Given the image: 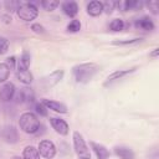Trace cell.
Wrapping results in <instances>:
<instances>
[{
  "mask_svg": "<svg viewBox=\"0 0 159 159\" xmlns=\"http://www.w3.org/2000/svg\"><path fill=\"white\" fill-rule=\"evenodd\" d=\"M98 70H99V66L97 63L87 62V63L76 65L72 68V73H73V77L76 80V82L87 83L94 77V75L98 72Z\"/></svg>",
  "mask_w": 159,
  "mask_h": 159,
  "instance_id": "1",
  "label": "cell"
},
{
  "mask_svg": "<svg viewBox=\"0 0 159 159\" xmlns=\"http://www.w3.org/2000/svg\"><path fill=\"white\" fill-rule=\"evenodd\" d=\"M19 125H20V129L22 132H25L27 134H36L41 127V123H40V119L36 117L35 113L26 112V113H22L20 116Z\"/></svg>",
  "mask_w": 159,
  "mask_h": 159,
  "instance_id": "2",
  "label": "cell"
},
{
  "mask_svg": "<svg viewBox=\"0 0 159 159\" xmlns=\"http://www.w3.org/2000/svg\"><path fill=\"white\" fill-rule=\"evenodd\" d=\"M16 12L17 16L24 21H31L39 15V10L34 2H22Z\"/></svg>",
  "mask_w": 159,
  "mask_h": 159,
  "instance_id": "3",
  "label": "cell"
},
{
  "mask_svg": "<svg viewBox=\"0 0 159 159\" xmlns=\"http://www.w3.org/2000/svg\"><path fill=\"white\" fill-rule=\"evenodd\" d=\"M35 101V93L30 87H22L16 93V103L20 104H32Z\"/></svg>",
  "mask_w": 159,
  "mask_h": 159,
  "instance_id": "4",
  "label": "cell"
},
{
  "mask_svg": "<svg viewBox=\"0 0 159 159\" xmlns=\"http://www.w3.org/2000/svg\"><path fill=\"white\" fill-rule=\"evenodd\" d=\"M1 135H2V139L10 144H15L19 140V132H17L16 127L12 124L5 125L1 130Z\"/></svg>",
  "mask_w": 159,
  "mask_h": 159,
  "instance_id": "5",
  "label": "cell"
},
{
  "mask_svg": "<svg viewBox=\"0 0 159 159\" xmlns=\"http://www.w3.org/2000/svg\"><path fill=\"white\" fill-rule=\"evenodd\" d=\"M39 153L46 159H52L56 154V147L51 140H42L39 144Z\"/></svg>",
  "mask_w": 159,
  "mask_h": 159,
  "instance_id": "6",
  "label": "cell"
},
{
  "mask_svg": "<svg viewBox=\"0 0 159 159\" xmlns=\"http://www.w3.org/2000/svg\"><path fill=\"white\" fill-rule=\"evenodd\" d=\"M63 75H65V73H63L62 70H56V71H53L52 73L45 76V77L41 80V84H42L45 88H50V87L57 84V83L62 80Z\"/></svg>",
  "mask_w": 159,
  "mask_h": 159,
  "instance_id": "7",
  "label": "cell"
},
{
  "mask_svg": "<svg viewBox=\"0 0 159 159\" xmlns=\"http://www.w3.org/2000/svg\"><path fill=\"white\" fill-rule=\"evenodd\" d=\"M72 138H73V147H75L76 153L80 155H88V148H87V144L83 137L78 132H75Z\"/></svg>",
  "mask_w": 159,
  "mask_h": 159,
  "instance_id": "8",
  "label": "cell"
},
{
  "mask_svg": "<svg viewBox=\"0 0 159 159\" xmlns=\"http://www.w3.org/2000/svg\"><path fill=\"white\" fill-rule=\"evenodd\" d=\"M15 96V84L11 82H6L0 87V101L9 102Z\"/></svg>",
  "mask_w": 159,
  "mask_h": 159,
  "instance_id": "9",
  "label": "cell"
},
{
  "mask_svg": "<svg viewBox=\"0 0 159 159\" xmlns=\"http://www.w3.org/2000/svg\"><path fill=\"white\" fill-rule=\"evenodd\" d=\"M137 70V67H132V68H128V70H118V71H114L113 73H111L108 77H107V81L104 83V86H108L109 83L114 82V81H118V80H122L123 77L130 75L132 72H134Z\"/></svg>",
  "mask_w": 159,
  "mask_h": 159,
  "instance_id": "10",
  "label": "cell"
},
{
  "mask_svg": "<svg viewBox=\"0 0 159 159\" xmlns=\"http://www.w3.org/2000/svg\"><path fill=\"white\" fill-rule=\"evenodd\" d=\"M50 123H51V125H52V128L57 132V133H60V134H62V135H66L67 133H68V124L63 120V119H61V118H50Z\"/></svg>",
  "mask_w": 159,
  "mask_h": 159,
  "instance_id": "11",
  "label": "cell"
},
{
  "mask_svg": "<svg viewBox=\"0 0 159 159\" xmlns=\"http://www.w3.org/2000/svg\"><path fill=\"white\" fill-rule=\"evenodd\" d=\"M89 144H91L92 150L94 152L97 159H108L109 158L111 153L103 144H99V143H96V142H91Z\"/></svg>",
  "mask_w": 159,
  "mask_h": 159,
  "instance_id": "12",
  "label": "cell"
},
{
  "mask_svg": "<svg viewBox=\"0 0 159 159\" xmlns=\"http://www.w3.org/2000/svg\"><path fill=\"white\" fill-rule=\"evenodd\" d=\"M42 104L47 109H52L57 113H67V107L57 101H51V99H42Z\"/></svg>",
  "mask_w": 159,
  "mask_h": 159,
  "instance_id": "13",
  "label": "cell"
},
{
  "mask_svg": "<svg viewBox=\"0 0 159 159\" xmlns=\"http://www.w3.org/2000/svg\"><path fill=\"white\" fill-rule=\"evenodd\" d=\"M134 25H135V27H138L140 30H144V31L154 30V22H153V20L149 16H142V17L137 19Z\"/></svg>",
  "mask_w": 159,
  "mask_h": 159,
  "instance_id": "14",
  "label": "cell"
},
{
  "mask_svg": "<svg viewBox=\"0 0 159 159\" xmlns=\"http://www.w3.org/2000/svg\"><path fill=\"white\" fill-rule=\"evenodd\" d=\"M30 63H31V56H30V53H29L27 51H24L22 55L20 56V58L16 60V67H17V71L29 70Z\"/></svg>",
  "mask_w": 159,
  "mask_h": 159,
  "instance_id": "15",
  "label": "cell"
},
{
  "mask_svg": "<svg viewBox=\"0 0 159 159\" xmlns=\"http://www.w3.org/2000/svg\"><path fill=\"white\" fill-rule=\"evenodd\" d=\"M114 154L120 159H134V153L128 147H123V145L114 147Z\"/></svg>",
  "mask_w": 159,
  "mask_h": 159,
  "instance_id": "16",
  "label": "cell"
},
{
  "mask_svg": "<svg viewBox=\"0 0 159 159\" xmlns=\"http://www.w3.org/2000/svg\"><path fill=\"white\" fill-rule=\"evenodd\" d=\"M61 7H62L63 14H66L70 17L76 16L78 12V5L75 1H65V2H62Z\"/></svg>",
  "mask_w": 159,
  "mask_h": 159,
  "instance_id": "17",
  "label": "cell"
},
{
  "mask_svg": "<svg viewBox=\"0 0 159 159\" xmlns=\"http://www.w3.org/2000/svg\"><path fill=\"white\" fill-rule=\"evenodd\" d=\"M103 11V5L101 1H89L87 4V12L91 16H98Z\"/></svg>",
  "mask_w": 159,
  "mask_h": 159,
  "instance_id": "18",
  "label": "cell"
},
{
  "mask_svg": "<svg viewBox=\"0 0 159 159\" xmlns=\"http://www.w3.org/2000/svg\"><path fill=\"white\" fill-rule=\"evenodd\" d=\"M22 158L24 159H40V153L35 147L27 145L22 152Z\"/></svg>",
  "mask_w": 159,
  "mask_h": 159,
  "instance_id": "19",
  "label": "cell"
},
{
  "mask_svg": "<svg viewBox=\"0 0 159 159\" xmlns=\"http://www.w3.org/2000/svg\"><path fill=\"white\" fill-rule=\"evenodd\" d=\"M16 78H17L20 82H22V83H25V84H29V83L32 82L34 76H32V73H31L29 70H24V71H17V72H16Z\"/></svg>",
  "mask_w": 159,
  "mask_h": 159,
  "instance_id": "20",
  "label": "cell"
},
{
  "mask_svg": "<svg viewBox=\"0 0 159 159\" xmlns=\"http://www.w3.org/2000/svg\"><path fill=\"white\" fill-rule=\"evenodd\" d=\"M10 75V68L7 67L6 63H0V83L5 82L9 78Z\"/></svg>",
  "mask_w": 159,
  "mask_h": 159,
  "instance_id": "21",
  "label": "cell"
},
{
  "mask_svg": "<svg viewBox=\"0 0 159 159\" xmlns=\"http://www.w3.org/2000/svg\"><path fill=\"white\" fill-rule=\"evenodd\" d=\"M123 27H124V22H123V20H120V19H114V20H112L111 24H109V29H111L112 31H122Z\"/></svg>",
  "mask_w": 159,
  "mask_h": 159,
  "instance_id": "22",
  "label": "cell"
},
{
  "mask_svg": "<svg viewBox=\"0 0 159 159\" xmlns=\"http://www.w3.org/2000/svg\"><path fill=\"white\" fill-rule=\"evenodd\" d=\"M40 4H41V6H42L45 10H47V11H52L53 9H56V7L60 5L58 1H52V0H43V1H41Z\"/></svg>",
  "mask_w": 159,
  "mask_h": 159,
  "instance_id": "23",
  "label": "cell"
},
{
  "mask_svg": "<svg viewBox=\"0 0 159 159\" xmlns=\"http://www.w3.org/2000/svg\"><path fill=\"white\" fill-rule=\"evenodd\" d=\"M21 4H22L21 1H5L4 5H5V7H6L10 12H12V11H17Z\"/></svg>",
  "mask_w": 159,
  "mask_h": 159,
  "instance_id": "24",
  "label": "cell"
},
{
  "mask_svg": "<svg viewBox=\"0 0 159 159\" xmlns=\"http://www.w3.org/2000/svg\"><path fill=\"white\" fill-rule=\"evenodd\" d=\"M67 30L71 32H77L81 30V22L78 20H72L68 25H67Z\"/></svg>",
  "mask_w": 159,
  "mask_h": 159,
  "instance_id": "25",
  "label": "cell"
},
{
  "mask_svg": "<svg viewBox=\"0 0 159 159\" xmlns=\"http://www.w3.org/2000/svg\"><path fill=\"white\" fill-rule=\"evenodd\" d=\"M140 41H142V39L137 37V39H130V40H116V41H113V43L114 45H133V43H138Z\"/></svg>",
  "mask_w": 159,
  "mask_h": 159,
  "instance_id": "26",
  "label": "cell"
},
{
  "mask_svg": "<svg viewBox=\"0 0 159 159\" xmlns=\"http://www.w3.org/2000/svg\"><path fill=\"white\" fill-rule=\"evenodd\" d=\"M9 48V40L4 36H0V55L5 53Z\"/></svg>",
  "mask_w": 159,
  "mask_h": 159,
  "instance_id": "27",
  "label": "cell"
},
{
  "mask_svg": "<svg viewBox=\"0 0 159 159\" xmlns=\"http://www.w3.org/2000/svg\"><path fill=\"white\" fill-rule=\"evenodd\" d=\"M102 5H103V11L107 14H111L116 6V2L114 1H104V2H102Z\"/></svg>",
  "mask_w": 159,
  "mask_h": 159,
  "instance_id": "28",
  "label": "cell"
},
{
  "mask_svg": "<svg viewBox=\"0 0 159 159\" xmlns=\"http://www.w3.org/2000/svg\"><path fill=\"white\" fill-rule=\"evenodd\" d=\"M35 111H36L40 116H43V117H45V116H47V108L42 104V102H41V103H36V104H35Z\"/></svg>",
  "mask_w": 159,
  "mask_h": 159,
  "instance_id": "29",
  "label": "cell"
},
{
  "mask_svg": "<svg viewBox=\"0 0 159 159\" xmlns=\"http://www.w3.org/2000/svg\"><path fill=\"white\" fill-rule=\"evenodd\" d=\"M147 6L149 7V10L153 12V14H158L159 12V4L157 2V1H149V2H147Z\"/></svg>",
  "mask_w": 159,
  "mask_h": 159,
  "instance_id": "30",
  "label": "cell"
},
{
  "mask_svg": "<svg viewBox=\"0 0 159 159\" xmlns=\"http://www.w3.org/2000/svg\"><path fill=\"white\" fill-rule=\"evenodd\" d=\"M118 7H119V10H122V11H128V10H130V1H119V2H117L116 4Z\"/></svg>",
  "mask_w": 159,
  "mask_h": 159,
  "instance_id": "31",
  "label": "cell"
},
{
  "mask_svg": "<svg viewBox=\"0 0 159 159\" xmlns=\"http://www.w3.org/2000/svg\"><path fill=\"white\" fill-rule=\"evenodd\" d=\"M143 2L142 1H130V10H140L143 7Z\"/></svg>",
  "mask_w": 159,
  "mask_h": 159,
  "instance_id": "32",
  "label": "cell"
},
{
  "mask_svg": "<svg viewBox=\"0 0 159 159\" xmlns=\"http://www.w3.org/2000/svg\"><path fill=\"white\" fill-rule=\"evenodd\" d=\"M31 29H32L35 32H37V34H43V32H45L43 26H42V25H40V24H34V25L31 26Z\"/></svg>",
  "mask_w": 159,
  "mask_h": 159,
  "instance_id": "33",
  "label": "cell"
},
{
  "mask_svg": "<svg viewBox=\"0 0 159 159\" xmlns=\"http://www.w3.org/2000/svg\"><path fill=\"white\" fill-rule=\"evenodd\" d=\"M6 65H7L9 68H14V67H16V58H15L14 56L9 57V58L6 60Z\"/></svg>",
  "mask_w": 159,
  "mask_h": 159,
  "instance_id": "34",
  "label": "cell"
},
{
  "mask_svg": "<svg viewBox=\"0 0 159 159\" xmlns=\"http://www.w3.org/2000/svg\"><path fill=\"white\" fill-rule=\"evenodd\" d=\"M1 19H2V21H4L5 24H10V22H11V17L7 16V15H2Z\"/></svg>",
  "mask_w": 159,
  "mask_h": 159,
  "instance_id": "35",
  "label": "cell"
},
{
  "mask_svg": "<svg viewBox=\"0 0 159 159\" xmlns=\"http://www.w3.org/2000/svg\"><path fill=\"white\" fill-rule=\"evenodd\" d=\"M158 53H159V48H154V50L149 53V56H150V57H157V56H158Z\"/></svg>",
  "mask_w": 159,
  "mask_h": 159,
  "instance_id": "36",
  "label": "cell"
},
{
  "mask_svg": "<svg viewBox=\"0 0 159 159\" xmlns=\"http://www.w3.org/2000/svg\"><path fill=\"white\" fill-rule=\"evenodd\" d=\"M12 159H24L22 157H19V155H15V157H12Z\"/></svg>",
  "mask_w": 159,
  "mask_h": 159,
  "instance_id": "37",
  "label": "cell"
},
{
  "mask_svg": "<svg viewBox=\"0 0 159 159\" xmlns=\"http://www.w3.org/2000/svg\"><path fill=\"white\" fill-rule=\"evenodd\" d=\"M81 159H89L88 157H84V158H81Z\"/></svg>",
  "mask_w": 159,
  "mask_h": 159,
  "instance_id": "38",
  "label": "cell"
},
{
  "mask_svg": "<svg viewBox=\"0 0 159 159\" xmlns=\"http://www.w3.org/2000/svg\"><path fill=\"white\" fill-rule=\"evenodd\" d=\"M0 7H1V4H0Z\"/></svg>",
  "mask_w": 159,
  "mask_h": 159,
  "instance_id": "39",
  "label": "cell"
},
{
  "mask_svg": "<svg viewBox=\"0 0 159 159\" xmlns=\"http://www.w3.org/2000/svg\"><path fill=\"white\" fill-rule=\"evenodd\" d=\"M155 159H157V158H155Z\"/></svg>",
  "mask_w": 159,
  "mask_h": 159,
  "instance_id": "40",
  "label": "cell"
}]
</instances>
